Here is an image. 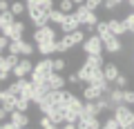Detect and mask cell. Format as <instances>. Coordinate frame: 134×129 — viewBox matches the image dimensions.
Here are the masks:
<instances>
[{
  "label": "cell",
  "instance_id": "b9f144b4",
  "mask_svg": "<svg viewBox=\"0 0 134 129\" xmlns=\"http://www.w3.org/2000/svg\"><path fill=\"white\" fill-rule=\"evenodd\" d=\"M5 118H9V111H7L5 107H0V122H2Z\"/></svg>",
  "mask_w": 134,
  "mask_h": 129
},
{
  "label": "cell",
  "instance_id": "5b68a950",
  "mask_svg": "<svg viewBox=\"0 0 134 129\" xmlns=\"http://www.w3.org/2000/svg\"><path fill=\"white\" fill-rule=\"evenodd\" d=\"M83 51L85 53H103L105 51V42L98 34H92L90 38L83 40Z\"/></svg>",
  "mask_w": 134,
  "mask_h": 129
},
{
  "label": "cell",
  "instance_id": "603a6c76",
  "mask_svg": "<svg viewBox=\"0 0 134 129\" xmlns=\"http://www.w3.org/2000/svg\"><path fill=\"white\" fill-rule=\"evenodd\" d=\"M85 62L92 65V67H103V65H105V62H103V53H87Z\"/></svg>",
  "mask_w": 134,
  "mask_h": 129
},
{
  "label": "cell",
  "instance_id": "1f68e13d",
  "mask_svg": "<svg viewBox=\"0 0 134 129\" xmlns=\"http://www.w3.org/2000/svg\"><path fill=\"white\" fill-rule=\"evenodd\" d=\"M121 5H123V0H103V7H105L107 11L116 9V7H121Z\"/></svg>",
  "mask_w": 134,
  "mask_h": 129
},
{
  "label": "cell",
  "instance_id": "ffe728a7",
  "mask_svg": "<svg viewBox=\"0 0 134 129\" xmlns=\"http://www.w3.org/2000/svg\"><path fill=\"white\" fill-rule=\"evenodd\" d=\"M38 51L43 56H52L56 53V40H47V42H38Z\"/></svg>",
  "mask_w": 134,
  "mask_h": 129
},
{
  "label": "cell",
  "instance_id": "e0dca14e",
  "mask_svg": "<svg viewBox=\"0 0 134 129\" xmlns=\"http://www.w3.org/2000/svg\"><path fill=\"white\" fill-rule=\"evenodd\" d=\"M107 24H110V31H112L114 36H123V34H127V27H125L123 20L112 18V20H107Z\"/></svg>",
  "mask_w": 134,
  "mask_h": 129
},
{
  "label": "cell",
  "instance_id": "ee69618b",
  "mask_svg": "<svg viewBox=\"0 0 134 129\" xmlns=\"http://www.w3.org/2000/svg\"><path fill=\"white\" fill-rule=\"evenodd\" d=\"M74 2H76V5H83V2H85V0H74Z\"/></svg>",
  "mask_w": 134,
  "mask_h": 129
},
{
  "label": "cell",
  "instance_id": "5bb4252c",
  "mask_svg": "<svg viewBox=\"0 0 134 129\" xmlns=\"http://www.w3.org/2000/svg\"><path fill=\"white\" fill-rule=\"evenodd\" d=\"M9 118H11V122L16 125V129H18V127H27V125H29L27 111H18V109H14V111L9 114Z\"/></svg>",
  "mask_w": 134,
  "mask_h": 129
},
{
  "label": "cell",
  "instance_id": "f35d334b",
  "mask_svg": "<svg viewBox=\"0 0 134 129\" xmlns=\"http://www.w3.org/2000/svg\"><path fill=\"white\" fill-rule=\"evenodd\" d=\"M67 82L78 85V82H83V80H81V76H78V71H76V73H69V76H67Z\"/></svg>",
  "mask_w": 134,
  "mask_h": 129
},
{
  "label": "cell",
  "instance_id": "cb8c5ba5",
  "mask_svg": "<svg viewBox=\"0 0 134 129\" xmlns=\"http://www.w3.org/2000/svg\"><path fill=\"white\" fill-rule=\"evenodd\" d=\"M14 18H16V16L11 14V11H0V29L9 27V24L14 22Z\"/></svg>",
  "mask_w": 134,
  "mask_h": 129
},
{
  "label": "cell",
  "instance_id": "f546056e",
  "mask_svg": "<svg viewBox=\"0 0 134 129\" xmlns=\"http://www.w3.org/2000/svg\"><path fill=\"white\" fill-rule=\"evenodd\" d=\"M27 11V5H23V2H14L11 5V14L14 16H20V14H25Z\"/></svg>",
  "mask_w": 134,
  "mask_h": 129
},
{
  "label": "cell",
  "instance_id": "f6af8a7d",
  "mask_svg": "<svg viewBox=\"0 0 134 129\" xmlns=\"http://www.w3.org/2000/svg\"><path fill=\"white\" fill-rule=\"evenodd\" d=\"M0 82H2V73H0Z\"/></svg>",
  "mask_w": 134,
  "mask_h": 129
},
{
  "label": "cell",
  "instance_id": "7a4b0ae2",
  "mask_svg": "<svg viewBox=\"0 0 134 129\" xmlns=\"http://www.w3.org/2000/svg\"><path fill=\"white\" fill-rule=\"evenodd\" d=\"M74 16L78 18L81 27L92 29V27H96V24H98V18H96L94 9H90V7H87L85 2H83V5H76V9H74Z\"/></svg>",
  "mask_w": 134,
  "mask_h": 129
},
{
  "label": "cell",
  "instance_id": "e575fe53",
  "mask_svg": "<svg viewBox=\"0 0 134 129\" xmlns=\"http://www.w3.org/2000/svg\"><path fill=\"white\" fill-rule=\"evenodd\" d=\"M7 49H9V53H18L20 56V40H11Z\"/></svg>",
  "mask_w": 134,
  "mask_h": 129
},
{
  "label": "cell",
  "instance_id": "83f0119b",
  "mask_svg": "<svg viewBox=\"0 0 134 129\" xmlns=\"http://www.w3.org/2000/svg\"><path fill=\"white\" fill-rule=\"evenodd\" d=\"M31 53H34V45L25 42V40L20 38V56H31Z\"/></svg>",
  "mask_w": 134,
  "mask_h": 129
},
{
  "label": "cell",
  "instance_id": "30bf717a",
  "mask_svg": "<svg viewBox=\"0 0 134 129\" xmlns=\"http://www.w3.org/2000/svg\"><path fill=\"white\" fill-rule=\"evenodd\" d=\"M16 98H18L16 94H11L9 89H5V91H2V96H0V105H2V107L11 114V111L16 109Z\"/></svg>",
  "mask_w": 134,
  "mask_h": 129
},
{
  "label": "cell",
  "instance_id": "8992f818",
  "mask_svg": "<svg viewBox=\"0 0 134 129\" xmlns=\"http://www.w3.org/2000/svg\"><path fill=\"white\" fill-rule=\"evenodd\" d=\"M47 40H56V29L52 24H43V27H36L34 31V42H47Z\"/></svg>",
  "mask_w": 134,
  "mask_h": 129
},
{
  "label": "cell",
  "instance_id": "bcb514c9",
  "mask_svg": "<svg viewBox=\"0 0 134 129\" xmlns=\"http://www.w3.org/2000/svg\"><path fill=\"white\" fill-rule=\"evenodd\" d=\"M0 96H2V91H0Z\"/></svg>",
  "mask_w": 134,
  "mask_h": 129
},
{
  "label": "cell",
  "instance_id": "4fadbf2b",
  "mask_svg": "<svg viewBox=\"0 0 134 129\" xmlns=\"http://www.w3.org/2000/svg\"><path fill=\"white\" fill-rule=\"evenodd\" d=\"M123 96H125V89H121V87H112V91L107 94V98H110V105H112V111H114V107H119V105H123Z\"/></svg>",
  "mask_w": 134,
  "mask_h": 129
},
{
  "label": "cell",
  "instance_id": "52a82bcc",
  "mask_svg": "<svg viewBox=\"0 0 134 129\" xmlns=\"http://www.w3.org/2000/svg\"><path fill=\"white\" fill-rule=\"evenodd\" d=\"M31 71H34V62L29 60V56H25L23 60H18V65L11 69V73L16 78H27V76H31Z\"/></svg>",
  "mask_w": 134,
  "mask_h": 129
},
{
  "label": "cell",
  "instance_id": "d590c367",
  "mask_svg": "<svg viewBox=\"0 0 134 129\" xmlns=\"http://www.w3.org/2000/svg\"><path fill=\"white\" fill-rule=\"evenodd\" d=\"M123 100H125V105H130V107L134 105V91H132V89H125V96H123Z\"/></svg>",
  "mask_w": 134,
  "mask_h": 129
},
{
  "label": "cell",
  "instance_id": "7bdbcfd3",
  "mask_svg": "<svg viewBox=\"0 0 134 129\" xmlns=\"http://www.w3.org/2000/svg\"><path fill=\"white\" fill-rule=\"evenodd\" d=\"M127 5H130V9L134 11V0H127Z\"/></svg>",
  "mask_w": 134,
  "mask_h": 129
},
{
  "label": "cell",
  "instance_id": "836d02e7",
  "mask_svg": "<svg viewBox=\"0 0 134 129\" xmlns=\"http://www.w3.org/2000/svg\"><path fill=\"white\" fill-rule=\"evenodd\" d=\"M123 22H125V27H127L130 34H134V11H132V14H127V18H125Z\"/></svg>",
  "mask_w": 134,
  "mask_h": 129
},
{
  "label": "cell",
  "instance_id": "4316f807",
  "mask_svg": "<svg viewBox=\"0 0 134 129\" xmlns=\"http://www.w3.org/2000/svg\"><path fill=\"white\" fill-rule=\"evenodd\" d=\"M74 5H76L74 0H60L58 2V9L65 11V14H74Z\"/></svg>",
  "mask_w": 134,
  "mask_h": 129
},
{
  "label": "cell",
  "instance_id": "9c48e42d",
  "mask_svg": "<svg viewBox=\"0 0 134 129\" xmlns=\"http://www.w3.org/2000/svg\"><path fill=\"white\" fill-rule=\"evenodd\" d=\"M58 29H60L63 34H69V31H74V29H81V22H78V18L74 14H65V18H63V22L58 24Z\"/></svg>",
  "mask_w": 134,
  "mask_h": 129
},
{
  "label": "cell",
  "instance_id": "3957f363",
  "mask_svg": "<svg viewBox=\"0 0 134 129\" xmlns=\"http://www.w3.org/2000/svg\"><path fill=\"white\" fill-rule=\"evenodd\" d=\"M114 116H116V120H119V125H121V129H132L134 127V111L130 109V105H119V107H114Z\"/></svg>",
  "mask_w": 134,
  "mask_h": 129
},
{
  "label": "cell",
  "instance_id": "d6986e66",
  "mask_svg": "<svg viewBox=\"0 0 134 129\" xmlns=\"http://www.w3.org/2000/svg\"><path fill=\"white\" fill-rule=\"evenodd\" d=\"M103 73H105V78L110 82H114L116 76H119V67H116L114 62H107V65H103Z\"/></svg>",
  "mask_w": 134,
  "mask_h": 129
},
{
  "label": "cell",
  "instance_id": "277c9868",
  "mask_svg": "<svg viewBox=\"0 0 134 129\" xmlns=\"http://www.w3.org/2000/svg\"><path fill=\"white\" fill-rule=\"evenodd\" d=\"M27 14H29V20H31L36 27L49 24V11H45L43 7H38V5H27Z\"/></svg>",
  "mask_w": 134,
  "mask_h": 129
},
{
  "label": "cell",
  "instance_id": "ac0fdd59",
  "mask_svg": "<svg viewBox=\"0 0 134 129\" xmlns=\"http://www.w3.org/2000/svg\"><path fill=\"white\" fill-rule=\"evenodd\" d=\"M65 82H67V78H63L60 71H54L52 76H49L47 85H49V89H63V87H65Z\"/></svg>",
  "mask_w": 134,
  "mask_h": 129
},
{
  "label": "cell",
  "instance_id": "f1b7e54d",
  "mask_svg": "<svg viewBox=\"0 0 134 129\" xmlns=\"http://www.w3.org/2000/svg\"><path fill=\"white\" fill-rule=\"evenodd\" d=\"M38 122H40V127H45V129H54L56 127V122L52 120V116H47V114H43V118H40Z\"/></svg>",
  "mask_w": 134,
  "mask_h": 129
},
{
  "label": "cell",
  "instance_id": "ba28073f",
  "mask_svg": "<svg viewBox=\"0 0 134 129\" xmlns=\"http://www.w3.org/2000/svg\"><path fill=\"white\" fill-rule=\"evenodd\" d=\"M2 34H5L9 40H20V38H23V34H25V24L20 22V20H14L9 27L2 29Z\"/></svg>",
  "mask_w": 134,
  "mask_h": 129
},
{
  "label": "cell",
  "instance_id": "d4e9b609",
  "mask_svg": "<svg viewBox=\"0 0 134 129\" xmlns=\"http://www.w3.org/2000/svg\"><path fill=\"white\" fill-rule=\"evenodd\" d=\"M63 18H65V11H60V9H49V22L60 24Z\"/></svg>",
  "mask_w": 134,
  "mask_h": 129
},
{
  "label": "cell",
  "instance_id": "60d3db41",
  "mask_svg": "<svg viewBox=\"0 0 134 129\" xmlns=\"http://www.w3.org/2000/svg\"><path fill=\"white\" fill-rule=\"evenodd\" d=\"M0 11H11V5L7 0H0Z\"/></svg>",
  "mask_w": 134,
  "mask_h": 129
},
{
  "label": "cell",
  "instance_id": "4dcf8cb0",
  "mask_svg": "<svg viewBox=\"0 0 134 129\" xmlns=\"http://www.w3.org/2000/svg\"><path fill=\"white\" fill-rule=\"evenodd\" d=\"M103 127L105 129H121V125H119V120H116V116H112V118H107L105 122H103Z\"/></svg>",
  "mask_w": 134,
  "mask_h": 129
},
{
  "label": "cell",
  "instance_id": "7c38bea8",
  "mask_svg": "<svg viewBox=\"0 0 134 129\" xmlns=\"http://www.w3.org/2000/svg\"><path fill=\"white\" fill-rule=\"evenodd\" d=\"M103 94H105V91L100 89L98 85H87L85 89H83V100H98Z\"/></svg>",
  "mask_w": 134,
  "mask_h": 129
},
{
  "label": "cell",
  "instance_id": "c3c4849f",
  "mask_svg": "<svg viewBox=\"0 0 134 129\" xmlns=\"http://www.w3.org/2000/svg\"><path fill=\"white\" fill-rule=\"evenodd\" d=\"M0 127H2V125H0Z\"/></svg>",
  "mask_w": 134,
  "mask_h": 129
},
{
  "label": "cell",
  "instance_id": "8fae6325",
  "mask_svg": "<svg viewBox=\"0 0 134 129\" xmlns=\"http://www.w3.org/2000/svg\"><path fill=\"white\" fill-rule=\"evenodd\" d=\"M76 127H81V129H96V127H100V120L96 118V116H81V118L76 120Z\"/></svg>",
  "mask_w": 134,
  "mask_h": 129
},
{
  "label": "cell",
  "instance_id": "7dc6e473",
  "mask_svg": "<svg viewBox=\"0 0 134 129\" xmlns=\"http://www.w3.org/2000/svg\"><path fill=\"white\" fill-rule=\"evenodd\" d=\"M0 51H2V49H0Z\"/></svg>",
  "mask_w": 134,
  "mask_h": 129
},
{
  "label": "cell",
  "instance_id": "2e32d148",
  "mask_svg": "<svg viewBox=\"0 0 134 129\" xmlns=\"http://www.w3.org/2000/svg\"><path fill=\"white\" fill-rule=\"evenodd\" d=\"M123 49V42H121V36H112V38L105 40V51L110 53H119Z\"/></svg>",
  "mask_w": 134,
  "mask_h": 129
},
{
  "label": "cell",
  "instance_id": "ab89813d",
  "mask_svg": "<svg viewBox=\"0 0 134 129\" xmlns=\"http://www.w3.org/2000/svg\"><path fill=\"white\" fill-rule=\"evenodd\" d=\"M85 5L90 7V9H98V7L103 5V0H85Z\"/></svg>",
  "mask_w": 134,
  "mask_h": 129
},
{
  "label": "cell",
  "instance_id": "74e56055",
  "mask_svg": "<svg viewBox=\"0 0 134 129\" xmlns=\"http://www.w3.org/2000/svg\"><path fill=\"white\" fill-rule=\"evenodd\" d=\"M65 67H67V62L63 60V58H56V60H54V71H63Z\"/></svg>",
  "mask_w": 134,
  "mask_h": 129
},
{
  "label": "cell",
  "instance_id": "7402d4cb",
  "mask_svg": "<svg viewBox=\"0 0 134 129\" xmlns=\"http://www.w3.org/2000/svg\"><path fill=\"white\" fill-rule=\"evenodd\" d=\"M94 29H96V34H98L100 38H103V42H105L107 38H112V36H114V34L110 31V24H107V22H98Z\"/></svg>",
  "mask_w": 134,
  "mask_h": 129
},
{
  "label": "cell",
  "instance_id": "d6a6232c",
  "mask_svg": "<svg viewBox=\"0 0 134 129\" xmlns=\"http://www.w3.org/2000/svg\"><path fill=\"white\" fill-rule=\"evenodd\" d=\"M67 49H72L69 45H67V40L63 38V40H56V53H65Z\"/></svg>",
  "mask_w": 134,
  "mask_h": 129
},
{
  "label": "cell",
  "instance_id": "484cf974",
  "mask_svg": "<svg viewBox=\"0 0 134 129\" xmlns=\"http://www.w3.org/2000/svg\"><path fill=\"white\" fill-rule=\"evenodd\" d=\"M29 105H31V100L25 98V96H18V98H16V109H18V111H27Z\"/></svg>",
  "mask_w": 134,
  "mask_h": 129
},
{
  "label": "cell",
  "instance_id": "8d00e7d4",
  "mask_svg": "<svg viewBox=\"0 0 134 129\" xmlns=\"http://www.w3.org/2000/svg\"><path fill=\"white\" fill-rule=\"evenodd\" d=\"M114 85L121 87V89H125V87H127V78H125L123 73H119V76H116V80H114Z\"/></svg>",
  "mask_w": 134,
  "mask_h": 129
},
{
  "label": "cell",
  "instance_id": "44dd1931",
  "mask_svg": "<svg viewBox=\"0 0 134 129\" xmlns=\"http://www.w3.org/2000/svg\"><path fill=\"white\" fill-rule=\"evenodd\" d=\"M98 105H96V100H85L83 102V116H98Z\"/></svg>",
  "mask_w": 134,
  "mask_h": 129
},
{
  "label": "cell",
  "instance_id": "6da1fadb",
  "mask_svg": "<svg viewBox=\"0 0 134 129\" xmlns=\"http://www.w3.org/2000/svg\"><path fill=\"white\" fill-rule=\"evenodd\" d=\"M52 73H54V60H49V58H43L38 65H34L31 80H34V82H47Z\"/></svg>",
  "mask_w": 134,
  "mask_h": 129
},
{
  "label": "cell",
  "instance_id": "9a60e30c",
  "mask_svg": "<svg viewBox=\"0 0 134 129\" xmlns=\"http://www.w3.org/2000/svg\"><path fill=\"white\" fill-rule=\"evenodd\" d=\"M65 40H67V45H69V47H74V45H83L85 34H83V29H74V31L65 34Z\"/></svg>",
  "mask_w": 134,
  "mask_h": 129
}]
</instances>
